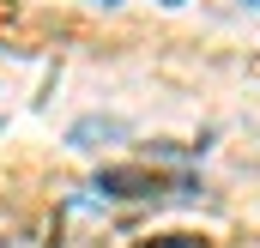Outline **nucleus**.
I'll return each mask as SVG.
<instances>
[{
  "mask_svg": "<svg viewBox=\"0 0 260 248\" xmlns=\"http://www.w3.org/2000/svg\"><path fill=\"white\" fill-rule=\"evenodd\" d=\"M248 6H260V0H248Z\"/></svg>",
  "mask_w": 260,
  "mask_h": 248,
  "instance_id": "3",
  "label": "nucleus"
},
{
  "mask_svg": "<svg viewBox=\"0 0 260 248\" xmlns=\"http://www.w3.org/2000/svg\"><path fill=\"white\" fill-rule=\"evenodd\" d=\"M97 194H115V200H151L157 188H164V176L157 170H97Z\"/></svg>",
  "mask_w": 260,
  "mask_h": 248,
  "instance_id": "1",
  "label": "nucleus"
},
{
  "mask_svg": "<svg viewBox=\"0 0 260 248\" xmlns=\"http://www.w3.org/2000/svg\"><path fill=\"white\" fill-rule=\"evenodd\" d=\"M139 248H206L200 236H151V242H139Z\"/></svg>",
  "mask_w": 260,
  "mask_h": 248,
  "instance_id": "2",
  "label": "nucleus"
}]
</instances>
